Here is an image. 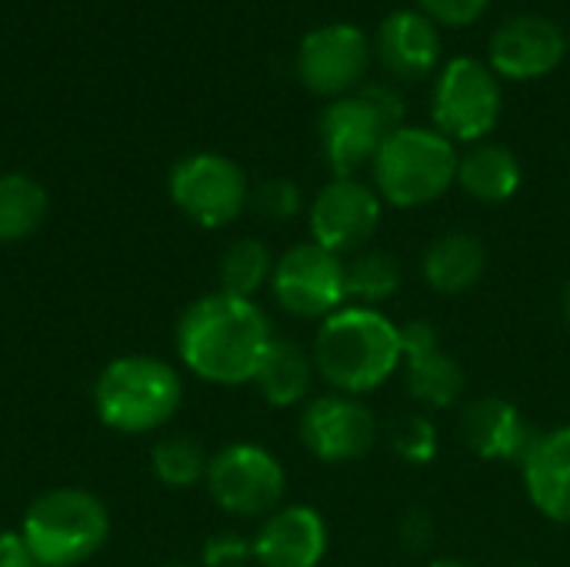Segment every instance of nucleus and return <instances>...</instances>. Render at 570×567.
I'll use <instances>...</instances> for the list:
<instances>
[{
	"instance_id": "1",
	"label": "nucleus",
	"mask_w": 570,
	"mask_h": 567,
	"mask_svg": "<svg viewBox=\"0 0 570 567\" xmlns=\"http://www.w3.org/2000/svg\"><path fill=\"white\" fill-rule=\"evenodd\" d=\"M274 338L271 317L257 301L224 291L197 297L180 314L174 334L184 368L217 388L254 384Z\"/></svg>"
},
{
	"instance_id": "2",
	"label": "nucleus",
	"mask_w": 570,
	"mask_h": 567,
	"mask_svg": "<svg viewBox=\"0 0 570 567\" xmlns=\"http://www.w3.org/2000/svg\"><path fill=\"white\" fill-rule=\"evenodd\" d=\"M311 358L331 391L364 398L401 371V324L381 307L344 304L317 324Z\"/></svg>"
},
{
	"instance_id": "3",
	"label": "nucleus",
	"mask_w": 570,
	"mask_h": 567,
	"mask_svg": "<svg viewBox=\"0 0 570 567\" xmlns=\"http://www.w3.org/2000/svg\"><path fill=\"white\" fill-rule=\"evenodd\" d=\"M461 150L434 127L404 124L391 130L371 164L374 190L384 204L414 211L441 201L458 187Z\"/></svg>"
},
{
	"instance_id": "4",
	"label": "nucleus",
	"mask_w": 570,
	"mask_h": 567,
	"mask_svg": "<svg viewBox=\"0 0 570 567\" xmlns=\"http://www.w3.org/2000/svg\"><path fill=\"white\" fill-rule=\"evenodd\" d=\"M184 404L177 368L150 354L114 358L94 381V411L117 434H147L164 428Z\"/></svg>"
},
{
	"instance_id": "5",
	"label": "nucleus",
	"mask_w": 570,
	"mask_h": 567,
	"mask_svg": "<svg viewBox=\"0 0 570 567\" xmlns=\"http://www.w3.org/2000/svg\"><path fill=\"white\" fill-rule=\"evenodd\" d=\"M20 535L40 567H77L107 545L110 515L83 488H53L27 508Z\"/></svg>"
},
{
	"instance_id": "6",
	"label": "nucleus",
	"mask_w": 570,
	"mask_h": 567,
	"mask_svg": "<svg viewBox=\"0 0 570 567\" xmlns=\"http://www.w3.org/2000/svg\"><path fill=\"white\" fill-rule=\"evenodd\" d=\"M504 110L501 77L481 57H451L431 90L434 130L451 144H481L491 137Z\"/></svg>"
},
{
	"instance_id": "7",
	"label": "nucleus",
	"mask_w": 570,
	"mask_h": 567,
	"mask_svg": "<svg viewBox=\"0 0 570 567\" xmlns=\"http://www.w3.org/2000/svg\"><path fill=\"white\" fill-rule=\"evenodd\" d=\"M207 495L210 501L234 518H267L284 505L287 471L261 444L237 441L220 448L207 465Z\"/></svg>"
},
{
	"instance_id": "8",
	"label": "nucleus",
	"mask_w": 570,
	"mask_h": 567,
	"mask_svg": "<svg viewBox=\"0 0 570 567\" xmlns=\"http://www.w3.org/2000/svg\"><path fill=\"white\" fill-rule=\"evenodd\" d=\"M167 187L177 211L204 231L234 224L250 204V184L240 164L210 150L177 160Z\"/></svg>"
},
{
	"instance_id": "9",
	"label": "nucleus",
	"mask_w": 570,
	"mask_h": 567,
	"mask_svg": "<svg viewBox=\"0 0 570 567\" xmlns=\"http://www.w3.org/2000/svg\"><path fill=\"white\" fill-rule=\"evenodd\" d=\"M271 294L291 317L321 324L347 304L344 257L324 251L314 241H301L277 257Z\"/></svg>"
},
{
	"instance_id": "10",
	"label": "nucleus",
	"mask_w": 570,
	"mask_h": 567,
	"mask_svg": "<svg viewBox=\"0 0 570 567\" xmlns=\"http://www.w3.org/2000/svg\"><path fill=\"white\" fill-rule=\"evenodd\" d=\"M384 221V201L361 177H331L307 207L311 241L337 257L364 251Z\"/></svg>"
},
{
	"instance_id": "11",
	"label": "nucleus",
	"mask_w": 570,
	"mask_h": 567,
	"mask_svg": "<svg viewBox=\"0 0 570 567\" xmlns=\"http://www.w3.org/2000/svg\"><path fill=\"white\" fill-rule=\"evenodd\" d=\"M374 63L371 37L354 23H324L314 27L297 47V77L301 84L327 100L347 97L364 87V77Z\"/></svg>"
},
{
	"instance_id": "12",
	"label": "nucleus",
	"mask_w": 570,
	"mask_h": 567,
	"mask_svg": "<svg viewBox=\"0 0 570 567\" xmlns=\"http://www.w3.org/2000/svg\"><path fill=\"white\" fill-rule=\"evenodd\" d=\"M297 434L321 465H354L374 451L381 424L361 398L331 391L304 404Z\"/></svg>"
},
{
	"instance_id": "13",
	"label": "nucleus",
	"mask_w": 570,
	"mask_h": 567,
	"mask_svg": "<svg viewBox=\"0 0 570 567\" xmlns=\"http://www.w3.org/2000/svg\"><path fill=\"white\" fill-rule=\"evenodd\" d=\"M391 130L397 127H391V120L377 110L364 87L347 97L327 100L317 124L321 150L334 177H357L361 167H371Z\"/></svg>"
},
{
	"instance_id": "14",
	"label": "nucleus",
	"mask_w": 570,
	"mask_h": 567,
	"mask_svg": "<svg viewBox=\"0 0 570 567\" xmlns=\"http://www.w3.org/2000/svg\"><path fill=\"white\" fill-rule=\"evenodd\" d=\"M568 57L564 30L544 13L508 17L488 47V63L504 80H541L554 74Z\"/></svg>"
},
{
	"instance_id": "15",
	"label": "nucleus",
	"mask_w": 570,
	"mask_h": 567,
	"mask_svg": "<svg viewBox=\"0 0 570 567\" xmlns=\"http://www.w3.org/2000/svg\"><path fill=\"white\" fill-rule=\"evenodd\" d=\"M458 431L468 451L491 465H521V458L528 454L538 434L531 421L524 418V411L514 401L498 398V394L468 401L461 408Z\"/></svg>"
},
{
	"instance_id": "16",
	"label": "nucleus",
	"mask_w": 570,
	"mask_h": 567,
	"mask_svg": "<svg viewBox=\"0 0 570 567\" xmlns=\"http://www.w3.org/2000/svg\"><path fill=\"white\" fill-rule=\"evenodd\" d=\"M250 545L261 567H321L331 548V531L317 508L281 505L264 518Z\"/></svg>"
},
{
	"instance_id": "17",
	"label": "nucleus",
	"mask_w": 570,
	"mask_h": 567,
	"mask_svg": "<svg viewBox=\"0 0 570 567\" xmlns=\"http://www.w3.org/2000/svg\"><path fill=\"white\" fill-rule=\"evenodd\" d=\"M374 60L394 80H424L441 63V27L417 7L391 10L374 30Z\"/></svg>"
},
{
	"instance_id": "18",
	"label": "nucleus",
	"mask_w": 570,
	"mask_h": 567,
	"mask_svg": "<svg viewBox=\"0 0 570 567\" xmlns=\"http://www.w3.org/2000/svg\"><path fill=\"white\" fill-rule=\"evenodd\" d=\"M521 478L534 511L551 525L570 528V424L534 434L521 458Z\"/></svg>"
},
{
	"instance_id": "19",
	"label": "nucleus",
	"mask_w": 570,
	"mask_h": 567,
	"mask_svg": "<svg viewBox=\"0 0 570 567\" xmlns=\"http://www.w3.org/2000/svg\"><path fill=\"white\" fill-rule=\"evenodd\" d=\"M484 271H488V247L471 231H448L434 237L421 257L424 284L444 297H458L471 291L484 277Z\"/></svg>"
},
{
	"instance_id": "20",
	"label": "nucleus",
	"mask_w": 570,
	"mask_h": 567,
	"mask_svg": "<svg viewBox=\"0 0 570 567\" xmlns=\"http://www.w3.org/2000/svg\"><path fill=\"white\" fill-rule=\"evenodd\" d=\"M524 184V167L508 144L481 140L471 144L458 160V187L488 207L508 204Z\"/></svg>"
},
{
	"instance_id": "21",
	"label": "nucleus",
	"mask_w": 570,
	"mask_h": 567,
	"mask_svg": "<svg viewBox=\"0 0 570 567\" xmlns=\"http://www.w3.org/2000/svg\"><path fill=\"white\" fill-rule=\"evenodd\" d=\"M314 378H317V368H314L311 351L291 338H274L271 351L261 361L254 384L271 408H294L307 401Z\"/></svg>"
},
{
	"instance_id": "22",
	"label": "nucleus",
	"mask_w": 570,
	"mask_h": 567,
	"mask_svg": "<svg viewBox=\"0 0 570 567\" xmlns=\"http://www.w3.org/2000/svg\"><path fill=\"white\" fill-rule=\"evenodd\" d=\"M407 394L424 411H451L461 404L468 391V374L444 348H434L428 354H414L401 364Z\"/></svg>"
},
{
	"instance_id": "23",
	"label": "nucleus",
	"mask_w": 570,
	"mask_h": 567,
	"mask_svg": "<svg viewBox=\"0 0 570 567\" xmlns=\"http://www.w3.org/2000/svg\"><path fill=\"white\" fill-rule=\"evenodd\" d=\"M404 284V267L391 251L364 247L351 257H344V291L347 304L361 307H381L391 301Z\"/></svg>"
},
{
	"instance_id": "24",
	"label": "nucleus",
	"mask_w": 570,
	"mask_h": 567,
	"mask_svg": "<svg viewBox=\"0 0 570 567\" xmlns=\"http://www.w3.org/2000/svg\"><path fill=\"white\" fill-rule=\"evenodd\" d=\"M274 264H277V257L271 254V247L264 241L240 237L220 254V264H217L220 291L254 301L264 287H271Z\"/></svg>"
},
{
	"instance_id": "25",
	"label": "nucleus",
	"mask_w": 570,
	"mask_h": 567,
	"mask_svg": "<svg viewBox=\"0 0 570 567\" xmlns=\"http://www.w3.org/2000/svg\"><path fill=\"white\" fill-rule=\"evenodd\" d=\"M47 217V190L27 174H0V244L30 237Z\"/></svg>"
},
{
	"instance_id": "26",
	"label": "nucleus",
	"mask_w": 570,
	"mask_h": 567,
	"mask_svg": "<svg viewBox=\"0 0 570 567\" xmlns=\"http://www.w3.org/2000/svg\"><path fill=\"white\" fill-rule=\"evenodd\" d=\"M207 465H210V454L204 451L200 441L187 438V434H177V438H164L154 454H150V471L154 478L170 488V491H187L194 485H204L207 478Z\"/></svg>"
},
{
	"instance_id": "27",
	"label": "nucleus",
	"mask_w": 570,
	"mask_h": 567,
	"mask_svg": "<svg viewBox=\"0 0 570 567\" xmlns=\"http://www.w3.org/2000/svg\"><path fill=\"white\" fill-rule=\"evenodd\" d=\"M391 448L394 454L411 465V468H424L438 458L441 451V434L438 424L428 414H404L394 428H391Z\"/></svg>"
},
{
	"instance_id": "28",
	"label": "nucleus",
	"mask_w": 570,
	"mask_h": 567,
	"mask_svg": "<svg viewBox=\"0 0 570 567\" xmlns=\"http://www.w3.org/2000/svg\"><path fill=\"white\" fill-rule=\"evenodd\" d=\"M250 204L267 221H294L304 211V194H301V187L294 180L271 177V180H264V184H257L250 190Z\"/></svg>"
},
{
	"instance_id": "29",
	"label": "nucleus",
	"mask_w": 570,
	"mask_h": 567,
	"mask_svg": "<svg viewBox=\"0 0 570 567\" xmlns=\"http://www.w3.org/2000/svg\"><path fill=\"white\" fill-rule=\"evenodd\" d=\"M488 7L491 0H417V10L438 27H471L488 13Z\"/></svg>"
},
{
	"instance_id": "30",
	"label": "nucleus",
	"mask_w": 570,
	"mask_h": 567,
	"mask_svg": "<svg viewBox=\"0 0 570 567\" xmlns=\"http://www.w3.org/2000/svg\"><path fill=\"white\" fill-rule=\"evenodd\" d=\"M204 567H244L254 561V545L244 541L240 535H214L204 551H200Z\"/></svg>"
},
{
	"instance_id": "31",
	"label": "nucleus",
	"mask_w": 570,
	"mask_h": 567,
	"mask_svg": "<svg viewBox=\"0 0 570 567\" xmlns=\"http://www.w3.org/2000/svg\"><path fill=\"white\" fill-rule=\"evenodd\" d=\"M397 538H401V548L411 551V555L428 551L434 545V521H431V515L421 511V508H411L401 518V525H397Z\"/></svg>"
},
{
	"instance_id": "32",
	"label": "nucleus",
	"mask_w": 570,
	"mask_h": 567,
	"mask_svg": "<svg viewBox=\"0 0 570 567\" xmlns=\"http://www.w3.org/2000/svg\"><path fill=\"white\" fill-rule=\"evenodd\" d=\"M434 348H441V334H438V328L431 321L414 317V321L401 324V354H404V361L414 358V354H428Z\"/></svg>"
},
{
	"instance_id": "33",
	"label": "nucleus",
	"mask_w": 570,
	"mask_h": 567,
	"mask_svg": "<svg viewBox=\"0 0 570 567\" xmlns=\"http://www.w3.org/2000/svg\"><path fill=\"white\" fill-rule=\"evenodd\" d=\"M0 567H40L20 531H0Z\"/></svg>"
},
{
	"instance_id": "34",
	"label": "nucleus",
	"mask_w": 570,
	"mask_h": 567,
	"mask_svg": "<svg viewBox=\"0 0 570 567\" xmlns=\"http://www.w3.org/2000/svg\"><path fill=\"white\" fill-rule=\"evenodd\" d=\"M428 567H478V565H471V561H461V558H438V561H431Z\"/></svg>"
},
{
	"instance_id": "35",
	"label": "nucleus",
	"mask_w": 570,
	"mask_h": 567,
	"mask_svg": "<svg viewBox=\"0 0 570 567\" xmlns=\"http://www.w3.org/2000/svg\"><path fill=\"white\" fill-rule=\"evenodd\" d=\"M564 317H568V324H570V281H568V287H564Z\"/></svg>"
},
{
	"instance_id": "36",
	"label": "nucleus",
	"mask_w": 570,
	"mask_h": 567,
	"mask_svg": "<svg viewBox=\"0 0 570 567\" xmlns=\"http://www.w3.org/2000/svg\"><path fill=\"white\" fill-rule=\"evenodd\" d=\"M164 567H194V565H164Z\"/></svg>"
},
{
	"instance_id": "37",
	"label": "nucleus",
	"mask_w": 570,
	"mask_h": 567,
	"mask_svg": "<svg viewBox=\"0 0 570 567\" xmlns=\"http://www.w3.org/2000/svg\"><path fill=\"white\" fill-rule=\"evenodd\" d=\"M518 567H538V565H518Z\"/></svg>"
}]
</instances>
